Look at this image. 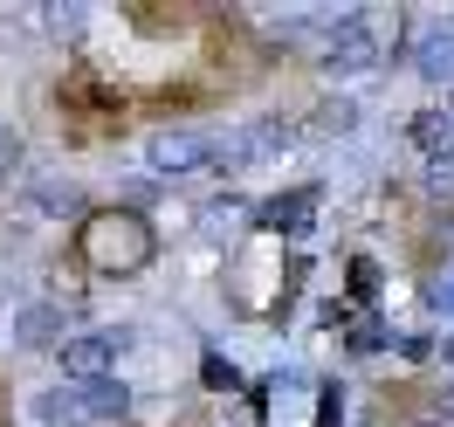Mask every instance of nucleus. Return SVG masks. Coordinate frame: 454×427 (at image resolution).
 Returning <instances> with one entry per match:
<instances>
[{
  "label": "nucleus",
  "instance_id": "obj_5",
  "mask_svg": "<svg viewBox=\"0 0 454 427\" xmlns=\"http://www.w3.org/2000/svg\"><path fill=\"white\" fill-rule=\"evenodd\" d=\"M420 76L427 83H454V21L420 42Z\"/></svg>",
  "mask_w": 454,
  "mask_h": 427
},
{
  "label": "nucleus",
  "instance_id": "obj_3",
  "mask_svg": "<svg viewBox=\"0 0 454 427\" xmlns=\"http://www.w3.org/2000/svg\"><path fill=\"white\" fill-rule=\"evenodd\" d=\"M124 344H131V331H90V338L62 344V372L90 386V379H104V372H111V359L124 352Z\"/></svg>",
  "mask_w": 454,
  "mask_h": 427
},
{
  "label": "nucleus",
  "instance_id": "obj_12",
  "mask_svg": "<svg viewBox=\"0 0 454 427\" xmlns=\"http://www.w3.org/2000/svg\"><path fill=\"white\" fill-rule=\"evenodd\" d=\"M448 359H454V338H448Z\"/></svg>",
  "mask_w": 454,
  "mask_h": 427
},
{
  "label": "nucleus",
  "instance_id": "obj_11",
  "mask_svg": "<svg viewBox=\"0 0 454 427\" xmlns=\"http://www.w3.org/2000/svg\"><path fill=\"white\" fill-rule=\"evenodd\" d=\"M441 414H454V386H448V393H441Z\"/></svg>",
  "mask_w": 454,
  "mask_h": 427
},
{
  "label": "nucleus",
  "instance_id": "obj_4",
  "mask_svg": "<svg viewBox=\"0 0 454 427\" xmlns=\"http://www.w3.org/2000/svg\"><path fill=\"white\" fill-rule=\"evenodd\" d=\"M207 152H214V145L193 138V131H166V138L152 145V166H159V172H186V166H200Z\"/></svg>",
  "mask_w": 454,
  "mask_h": 427
},
{
  "label": "nucleus",
  "instance_id": "obj_8",
  "mask_svg": "<svg viewBox=\"0 0 454 427\" xmlns=\"http://www.w3.org/2000/svg\"><path fill=\"white\" fill-rule=\"evenodd\" d=\"M42 421H49V427H76V421H83L76 393H49V399H42Z\"/></svg>",
  "mask_w": 454,
  "mask_h": 427
},
{
  "label": "nucleus",
  "instance_id": "obj_1",
  "mask_svg": "<svg viewBox=\"0 0 454 427\" xmlns=\"http://www.w3.org/2000/svg\"><path fill=\"white\" fill-rule=\"evenodd\" d=\"M83 256L97 269H138V262H152V234L138 214H97L83 234Z\"/></svg>",
  "mask_w": 454,
  "mask_h": 427
},
{
  "label": "nucleus",
  "instance_id": "obj_6",
  "mask_svg": "<svg viewBox=\"0 0 454 427\" xmlns=\"http://www.w3.org/2000/svg\"><path fill=\"white\" fill-rule=\"evenodd\" d=\"M56 331H62V311H56V304H28V311L14 317V338H21V344H35V352L56 338Z\"/></svg>",
  "mask_w": 454,
  "mask_h": 427
},
{
  "label": "nucleus",
  "instance_id": "obj_2",
  "mask_svg": "<svg viewBox=\"0 0 454 427\" xmlns=\"http://www.w3.org/2000/svg\"><path fill=\"white\" fill-rule=\"evenodd\" d=\"M379 62V35H372V14H338V28H331V69L344 76H358Z\"/></svg>",
  "mask_w": 454,
  "mask_h": 427
},
{
  "label": "nucleus",
  "instance_id": "obj_7",
  "mask_svg": "<svg viewBox=\"0 0 454 427\" xmlns=\"http://www.w3.org/2000/svg\"><path fill=\"white\" fill-rule=\"evenodd\" d=\"M76 407H83V421H111V414H124V386H111V379H90L83 393H76Z\"/></svg>",
  "mask_w": 454,
  "mask_h": 427
},
{
  "label": "nucleus",
  "instance_id": "obj_10",
  "mask_svg": "<svg viewBox=\"0 0 454 427\" xmlns=\"http://www.w3.org/2000/svg\"><path fill=\"white\" fill-rule=\"evenodd\" d=\"M434 304H454V276H441V289H434Z\"/></svg>",
  "mask_w": 454,
  "mask_h": 427
},
{
  "label": "nucleus",
  "instance_id": "obj_9",
  "mask_svg": "<svg viewBox=\"0 0 454 427\" xmlns=\"http://www.w3.org/2000/svg\"><path fill=\"white\" fill-rule=\"evenodd\" d=\"M441 138H448V117H441V111H420V117H413V145H427V152H434Z\"/></svg>",
  "mask_w": 454,
  "mask_h": 427
}]
</instances>
